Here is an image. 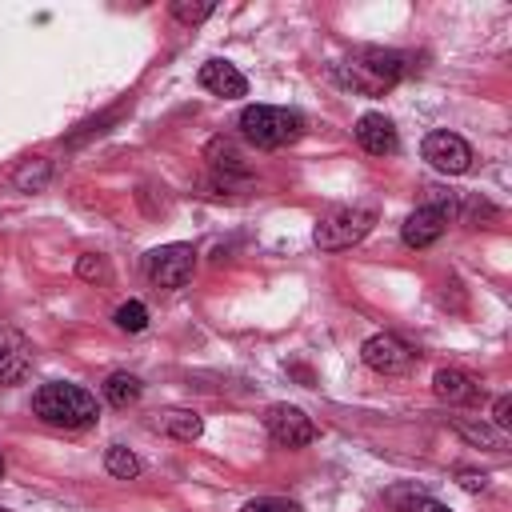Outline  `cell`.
Instances as JSON below:
<instances>
[{
  "instance_id": "1",
  "label": "cell",
  "mask_w": 512,
  "mask_h": 512,
  "mask_svg": "<svg viewBox=\"0 0 512 512\" xmlns=\"http://www.w3.org/2000/svg\"><path fill=\"white\" fill-rule=\"evenodd\" d=\"M32 412L52 424V428H88L96 424V396L80 384H68V380H52V384H40L36 396H32Z\"/></svg>"
},
{
  "instance_id": "2",
  "label": "cell",
  "mask_w": 512,
  "mask_h": 512,
  "mask_svg": "<svg viewBox=\"0 0 512 512\" xmlns=\"http://www.w3.org/2000/svg\"><path fill=\"white\" fill-rule=\"evenodd\" d=\"M240 132L256 148H284L296 144L304 132V116L296 108H272V104H248L240 112Z\"/></svg>"
},
{
  "instance_id": "3",
  "label": "cell",
  "mask_w": 512,
  "mask_h": 512,
  "mask_svg": "<svg viewBox=\"0 0 512 512\" xmlns=\"http://www.w3.org/2000/svg\"><path fill=\"white\" fill-rule=\"evenodd\" d=\"M372 224H376V208H368V204L336 208V212H328V216L316 224L312 240H316L320 252H344V248L360 244V240L372 232Z\"/></svg>"
},
{
  "instance_id": "4",
  "label": "cell",
  "mask_w": 512,
  "mask_h": 512,
  "mask_svg": "<svg viewBox=\"0 0 512 512\" xmlns=\"http://www.w3.org/2000/svg\"><path fill=\"white\" fill-rule=\"evenodd\" d=\"M196 268V252L192 244H160L148 252V280L156 288H180L192 280Z\"/></svg>"
},
{
  "instance_id": "5",
  "label": "cell",
  "mask_w": 512,
  "mask_h": 512,
  "mask_svg": "<svg viewBox=\"0 0 512 512\" xmlns=\"http://www.w3.org/2000/svg\"><path fill=\"white\" fill-rule=\"evenodd\" d=\"M420 152H424V160H428L436 172H444V176H460V172L472 168V144H468L464 136L448 132V128L428 132Z\"/></svg>"
},
{
  "instance_id": "6",
  "label": "cell",
  "mask_w": 512,
  "mask_h": 512,
  "mask_svg": "<svg viewBox=\"0 0 512 512\" xmlns=\"http://www.w3.org/2000/svg\"><path fill=\"white\" fill-rule=\"evenodd\" d=\"M360 356H364V364H368L372 372H380V376H400V372H408L412 360H416V352H412L400 336H392V332L368 336L364 348H360Z\"/></svg>"
},
{
  "instance_id": "7",
  "label": "cell",
  "mask_w": 512,
  "mask_h": 512,
  "mask_svg": "<svg viewBox=\"0 0 512 512\" xmlns=\"http://www.w3.org/2000/svg\"><path fill=\"white\" fill-rule=\"evenodd\" d=\"M264 428L280 448H304L316 440V424L296 404H272L264 412Z\"/></svg>"
},
{
  "instance_id": "8",
  "label": "cell",
  "mask_w": 512,
  "mask_h": 512,
  "mask_svg": "<svg viewBox=\"0 0 512 512\" xmlns=\"http://www.w3.org/2000/svg\"><path fill=\"white\" fill-rule=\"evenodd\" d=\"M448 216H452V208H448L444 200L416 208V212L404 220V228H400L404 244H408V248H428V244H436V240L444 236V228H448Z\"/></svg>"
},
{
  "instance_id": "9",
  "label": "cell",
  "mask_w": 512,
  "mask_h": 512,
  "mask_svg": "<svg viewBox=\"0 0 512 512\" xmlns=\"http://www.w3.org/2000/svg\"><path fill=\"white\" fill-rule=\"evenodd\" d=\"M352 132H356V144H360L364 152H372V156H392V152L400 148L396 124H392L384 112H364Z\"/></svg>"
},
{
  "instance_id": "10",
  "label": "cell",
  "mask_w": 512,
  "mask_h": 512,
  "mask_svg": "<svg viewBox=\"0 0 512 512\" xmlns=\"http://www.w3.org/2000/svg\"><path fill=\"white\" fill-rule=\"evenodd\" d=\"M432 392H436L444 404H476V400L484 396V384H480L472 372H464V368H440V372L432 376Z\"/></svg>"
},
{
  "instance_id": "11",
  "label": "cell",
  "mask_w": 512,
  "mask_h": 512,
  "mask_svg": "<svg viewBox=\"0 0 512 512\" xmlns=\"http://www.w3.org/2000/svg\"><path fill=\"white\" fill-rule=\"evenodd\" d=\"M352 64L364 68V72H368L372 80H380L384 88H392V84L408 72V56H404V52H392V48H360Z\"/></svg>"
},
{
  "instance_id": "12",
  "label": "cell",
  "mask_w": 512,
  "mask_h": 512,
  "mask_svg": "<svg viewBox=\"0 0 512 512\" xmlns=\"http://www.w3.org/2000/svg\"><path fill=\"white\" fill-rule=\"evenodd\" d=\"M200 88H208L212 96L236 100V96L248 92V80H244V72H240L236 64H228V60H208V64H200Z\"/></svg>"
},
{
  "instance_id": "13",
  "label": "cell",
  "mask_w": 512,
  "mask_h": 512,
  "mask_svg": "<svg viewBox=\"0 0 512 512\" xmlns=\"http://www.w3.org/2000/svg\"><path fill=\"white\" fill-rule=\"evenodd\" d=\"M28 340L16 328H0V384H16L28 372Z\"/></svg>"
},
{
  "instance_id": "14",
  "label": "cell",
  "mask_w": 512,
  "mask_h": 512,
  "mask_svg": "<svg viewBox=\"0 0 512 512\" xmlns=\"http://www.w3.org/2000/svg\"><path fill=\"white\" fill-rule=\"evenodd\" d=\"M156 428H164V432L176 436V440H200L204 420H200L192 408H164V412L156 416Z\"/></svg>"
},
{
  "instance_id": "15",
  "label": "cell",
  "mask_w": 512,
  "mask_h": 512,
  "mask_svg": "<svg viewBox=\"0 0 512 512\" xmlns=\"http://www.w3.org/2000/svg\"><path fill=\"white\" fill-rule=\"evenodd\" d=\"M144 396V384L132 376V372H112L108 380H104V400L112 404V408H128V404H136Z\"/></svg>"
},
{
  "instance_id": "16",
  "label": "cell",
  "mask_w": 512,
  "mask_h": 512,
  "mask_svg": "<svg viewBox=\"0 0 512 512\" xmlns=\"http://www.w3.org/2000/svg\"><path fill=\"white\" fill-rule=\"evenodd\" d=\"M48 180H52V164H48L44 156L20 160V168L12 172V188H16V192H40Z\"/></svg>"
},
{
  "instance_id": "17",
  "label": "cell",
  "mask_w": 512,
  "mask_h": 512,
  "mask_svg": "<svg viewBox=\"0 0 512 512\" xmlns=\"http://www.w3.org/2000/svg\"><path fill=\"white\" fill-rule=\"evenodd\" d=\"M388 500L396 504V512H452L448 504H440L436 496L428 492H416V488H392Z\"/></svg>"
},
{
  "instance_id": "18",
  "label": "cell",
  "mask_w": 512,
  "mask_h": 512,
  "mask_svg": "<svg viewBox=\"0 0 512 512\" xmlns=\"http://www.w3.org/2000/svg\"><path fill=\"white\" fill-rule=\"evenodd\" d=\"M452 428L460 436H468L472 444H484L488 452H504V432L492 428V424H472V420H452Z\"/></svg>"
},
{
  "instance_id": "19",
  "label": "cell",
  "mask_w": 512,
  "mask_h": 512,
  "mask_svg": "<svg viewBox=\"0 0 512 512\" xmlns=\"http://www.w3.org/2000/svg\"><path fill=\"white\" fill-rule=\"evenodd\" d=\"M104 468H108L112 476H120V480H132V476L140 472V460H136V452H128L124 444H112V448L104 452Z\"/></svg>"
},
{
  "instance_id": "20",
  "label": "cell",
  "mask_w": 512,
  "mask_h": 512,
  "mask_svg": "<svg viewBox=\"0 0 512 512\" xmlns=\"http://www.w3.org/2000/svg\"><path fill=\"white\" fill-rule=\"evenodd\" d=\"M112 320H116V328H120V332H144V328H148V308H144L140 300H128V304H120V308H116V316H112Z\"/></svg>"
},
{
  "instance_id": "21",
  "label": "cell",
  "mask_w": 512,
  "mask_h": 512,
  "mask_svg": "<svg viewBox=\"0 0 512 512\" xmlns=\"http://www.w3.org/2000/svg\"><path fill=\"white\" fill-rule=\"evenodd\" d=\"M172 16H176L180 24H200V20H208V16H212V4H208V0H200V4L176 0V4H172Z\"/></svg>"
},
{
  "instance_id": "22",
  "label": "cell",
  "mask_w": 512,
  "mask_h": 512,
  "mask_svg": "<svg viewBox=\"0 0 512 512\" xmlns=\"http://www.w3.org/2000/svg\"><path fill=\"white\" fill-rule=\"evenodd\" d=\"M76 272H80L84 280H108V260L96 256V252H88V256L76 260Z\"/></svg>"
},
{
  "instance_id": "23",
  "label": "cell",
  "mask_w": 512,
  "mask_h": 512,
  "mask_svg": "<svg viewBox=\"0 0 512 512\" xmlns=\"http://www.w3.org/2000/svg\"><path fill=\"white\" fill-rule=\"evenodd\" d=\"M240 512H300V504L280 500V496H260V500H248Z\"/></svg>"
},
{
  "instance_id": "24",
  "label": "cell",
  "mask_w": 512,
  "mask_h": 512,
  "mask_svg": "<svg viewBox=\"0 0 512 512\" xmlns=\"http://www.w3.org/2000/svg\"><path fill=\"white\" fill-rule=\"evenodd\" d=\"M492 428H500V432L512 428V400H508V396L496 400V408H492Z\"/></svg>"
},
{
  "instance_id": "25",
  "label": "cell",
  "mask_w": 512,
  "mask_h": 512,
  "mask_svg": "<svg viewBox=\"0 0 512 512\" xmlns=\"http://www.w3.org/2000/svg\"><path fill=\"white\" fill-rule=\"evenodd\" d=\"M456 480H460V488H468V492H484V488H488V476H484V472H468V468H464V472H456Z\"/></svg>"
},
{
  "instance_id": "26",
  "label": "cell",
  "mask_w": 512,
  "mask_h": 512,
  "mask_svg": "<svg viewBox=\"0 0 512 512\" xmlns=\"http://www.w3.org/2000/svg\"><path fill=\"white\" fill-rule=\"evenodd\" d=\"M0 476H4V456H0Z\"/></svg>"
},
{
  "instance_id": "27",
  "label": "cell",
  "mask_w": 512,
  "mask_h": 512,
  "mask_svg": "<svg viewBox=\"0 0 512 512\" xmlns=\"http://www.w3.org/2000/svg\"><path fill=\"white\" fill-rule=\"evenodd\" d=\"M0 512H8V508H0Z\"/></svg>"
}]
</instances>
